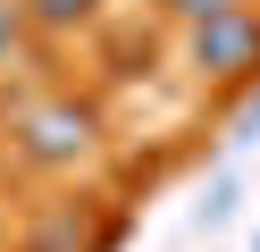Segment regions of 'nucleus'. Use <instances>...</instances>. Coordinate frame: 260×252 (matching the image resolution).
Masks as SVG:
<instances>
[{"label":"nucleus","mask_w":260,"mask_h":252,"mask_svg":"<svg viewBox=\"0 0 260 252\" xmlns=\"http://www.w3.org/2000/svg\"><path fill=\"white\" fill-rule=\"evenodd\" d=\"M193 59H202L210 76H235V67H252V59H260V17H243V9H218L202 34H193Z\"/></svg>","instance_id":"f03ea898"},{"label":"nucleus","mask_w":260,"mask_h":252,"mask_svg":"<svg viewBox=\"0 0 260 252\" xmlns=\"http://www.w3.org/2000/svg\"><path fill=\"white\" fill-rule=\"evenodd\" d=\"M17 143H25V160L59 168V160H76V151L92 143V109H76V101H51V109H34V118L17 126Z\"/></svg>","instance_id":"f257e3e1"},{"label":"nucleus","mask_w":260,"mask_h":252,"mask_svg":"<svg viewBox=\"0 0 260 252\" xmlns=\"http://www.w3.org/2000/svg\"><path fill=\"white\" fill-rule=\"evenodd\" d=\"M252 252H260V244H252Z\"/></svg>","instance_id":"6e6552de"},{"label":"nucleus","mask_w":260,"mask_h":252,"mask_svg":"<svg viewBox=\"0 0 260 252\" xmlns=\"http://www.w3.org/2000/svg\"><path fill=\"white\" fill-rule=\"evenodd\" d=\"M25 9H34L42 25H76V17H92V0H25Z\"/></svg>","instance_id":"7ed1b4c3"},{"label":"nucleus","mask_w":260,"mask_h":252,"mask_svg":"<svg viewBox=\"0 0 260 252\" xmlns=\"http://www.w3.org/2000/svg\"><path fill=\"white\" fill-rule=\"evenodd\" d=\"M17 50V9H0V59Z\"/></svg>","instance_id":"423d86ee"},{"label":"nucleus","mask_w":260,"mask_h":252,"mask_svg":"<svg viewBox=\"0 0 260 252\" xmlns=\"http://www.w3.org/2000/svg\"><path fill=\"white\" fill-rule=\"evenodd\" d=\"M226 210H235V177H218V185H210V202H202V227H218Z\"/></svg>","instance_id":"20e7f679"},{"label":"nucleus","mask_w":260,"mask_h":252,"mask_svg":"<svg viewBox=\"0 0 260 252\" xmlns=\"http://www.w3.org/2000/svg\"><path fill=\"white\" fill-rule=\"evenodd\" d=\"M235 134H260V93H252V109L235 118Z\"/></svg>","instance_id":"0eeeda50"},{"label":"nucleus","mask_w":260,"mask_h":252,"mask_svg":"<svg viewBox=\"0 0 260 252\" xmlns=\"http://www.w3.org/2000/svg\"><path fill=\"white\" fill-rule=\"evenodd\" d=\"M168 9H185L193 25H210V17H218V9H235V0H168Z\"/></svg>","instance_id":"39448f33"}]
</instances>
